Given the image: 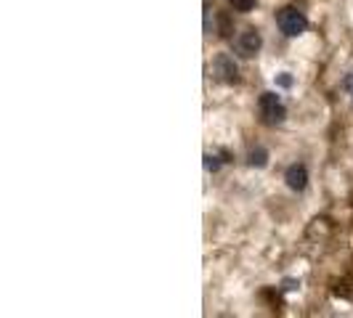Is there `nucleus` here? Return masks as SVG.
<instances>
[{
  "label": "nucleus",
  "mask_w": 353,
  "mask_h": 318,
  "mask_svg": "<svg viewBox=\"0 0 353 318\" xmlns=\"http://www.w3.org/2000/svg\"><path fill=\"white\" fill-rule=\"evenodd\" d=\"M279 85H284V88H287V85H292V80H290V77H287V72H284L282 77H279Z\"/></svg>",
  "instance_id": "nucleus-10"
},
{
  "label": "nucleus",
  "mask_w": 353,
  "mask_h": 318,
  "mask_svg": "<svg viewBox=\"0 0 353 318\" xmlns=\"http://www.w3.org/2000/svg\"><path fill=\"white\" fill-rule=\"evenodd\" d=\"M258 114H261V123L268 125V127L282 125L284 117H287V106H284L282 96L274 93V90L261 93V98H258Z\"/></svg>",
  "instance_id": "nucleus-1"
},
{
  "label": "nucleus",
  "mask_w": 353,
  "mask_h": 318,
  "mask_svg": "<svg viewBox=\"0 0 353 318\" xmlns=\"http://www.w3.org/2000/svg\"><path fill=\"white\" fill-rule=\"evenodd\" d=\"M284 180H287V186L292 191H303L308 186V170H305V165H298V162L290 165L287 173H284Z\"/></svg>",
  "instance_id": "nucleus-5"
},
{
  "label": "nucleus",
  "mask_w": 353,
  "mask_h": 318,
  "mask_svg": "<svg viewBox=\"0 0 353 318\" xmlns=\"http://www.w3.org/2000/svg\"><path fill=\"white\" fill-rule=\"evenodd\" d=\"M276 24L284 37H301L308 27V19L303 17V11H298L295 6H287L276 14Z\"/></svg>",
  "instance_id": "nucleus-2"
},
{
  "label": "nucleus",
  "mask_w": 353,
  "mask_h": 318,
  "mask_svg": "<svg viewBox=\"0 0 353 318\" xmlns=\"http://www.w3.org/2000/svg\"><path fill=\"white\" fill-rule=\"evenodd\" d=\"M261 45H263V37H261L258 30H245V32H239L236 40H234L236 53H239V56H245V59L255 56V53L261 51Z\"/></svg>",
  "instance_id": "nucleus-3"
},
{
  "label": "nucleus",
  "mask_w": 353,
  "mask_h": 318,
  "mask_svg": "<svg viewBox=\"0 0 353 318\" xmlns=\"http://www.w3.org/2000/svg\"><path fill=\"white\" fill-rule=\"evenodd\" d=\"M212 72H215V77H218V80H223V83H236V80H239V70H236L234 59L226 56V53H218V56H215V61H212Z\"/></svg>",
  "instance_id": "nucleus-4"
},
{
  "label": "nucleus",
  "mask_w": 353,
  "mask_h": 318,
  "mask_svg": "<svg viewBox=\"0 0 353 318\" xmlns=\"http://www.w3.org/2000/svg\"><path fill=\"white\" fill-rule=\"evenodd\" d=\"M229 6L234 11H239V14H248V11H252L255 0H229Z\"/></svg>",
  "instance_id": "nucleus-8"
},
{
  "label": "nucleus",
  "mask_w": 353,
  "mask_h": 318,
  "mask_svg": "<svg viewBox=\"0 0 353 318\" xmlns=\"http://www.w3.org/2000/svg\"><path fill=\"white\" fill-rule=\"evenodd\" d=\"M343 88L351 93V98H353V70L345 74V80H343Z\"/></svg>",
  "instance_id": "nucleus-9"
},
{
  "label": "nucleus",
  "mask_w": 353,
  "mask_h": 318,
  "mask_svg": "<svg viewBox=\"0 0 353 318\" xmlns=\"http://www.w3.org/2000/svg\"><path fill=\"white\" fill-rule=\"evenodd\" d=\"M248 165L250 167H265L268 165V151L265 149H252L248 154Z\"/></svg>",
  "instance_id": "nucleus-6"
},
{
  "label": "nucleus",
  "mask_w": 353,
  "mask_h": 318,
  "mask_svg": "<svg viewBox=\"0 0 353 318\" xmlns=\"http://www.w3.org/2000/svg\"><path fill=\"white\" fill-rule=\"evenodd\" d=\"M223 157H226L223 151H215V154H205V170H208V173H215V170H218V167H221V165L226 162Z\"/></svg>",
  "instance_id": "nucleus-7"
}]
</instances>
